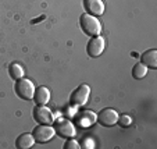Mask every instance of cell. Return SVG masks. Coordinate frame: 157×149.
<instances>
[{"mask_svg":"<svg viewBox=\"0 0 157 149\" xmlns=\"http://www.w3.org/2000/svg\"><path fill=\"white\" fill-rule=\"evenodd\" d=\"M79 24L82 31L89 36H98L101 33V22L95 15L89 14V13H83L81 15Z\"/></svg>","mask_w":157,"mask_h":149,"instance_id":"cell-1","label":"cell"},{"mask_svg":"<svg viewBox=\"0 0 157 149\" xmlns=\"http://www.w3.org/2000/svg\"><path fill=\"white\" fill-rule=\"evenodd\" d=\"M32 135L35 138V142L44 143V142H48V141H50L56 135V130L50 124H39L33 128Z\"/></svg>","mask_w":157,"mask_h":149,"instance_id":"cell-2","label":"cell"},{"mask_svg":"<svg viewBox=\"0 0 157 149\" xmlns=\"http://www.w3.org/2000/svg\"><path fill=\"white\" fill-rule=\"evenodd\" d=\"M15 92L21 99L31 100V99H33L35 85H33L32 81L27 80V78H20V80H17V84H15Z\"/></svg>","mask_w":157,"mask_h":149,"instance_id":"cell-3","label":"cell"},{"mask_svg":"<svg viewBox=\"0 0 157 149\" xmlns=\"http://www.w3.org/2000/svg\"><path fill=\"white\" fill-rule=\"evenodd\" d=\"M89 95H90V88L86 84H82L77 89H74V92L71 93V98H70V103L74 106V108H81L88 102Z\"/></svg>","mask_w":157,"mask_h":149,"instance_id":"cell-4","label":"cell"},{"mask_svg":"<svg viewBox=\"0 0 157 149\" xmlns=\"http://www.w3.org/2000/svg\"><path fill=\"white\" fill-rule=\"evenodd\" d=\"M54 130L56 132L63 138H74L77 131H75V125L70 120L60 119L54 123Z\"/></svg>","mask_w":157,"mask_h":149,"instance_id":"cell-5","label":"cell"},{"mask_svg":"<svg viewBox=\"0 0 157 149\" xmlns=\"http://www.w3.org/2000/svg\"><path fill=\"white\" fill-rule=\"evenodd\" d=\"M33 119L39 124H54V116L50 109L46 108V104H38L33 109Z\"/></svg>","mask_w":157,"mask_h":149,"instance_id":"cell-6","label":"cell"},{"mask_svg":"<svg viewBox=\"0 0 157 149\" xmlns=\"http://www.w3.org/2000/svg\"><path fill=\"white\" fill-rule=\"evenodd\" d=\"M104 39L100 35L93 36L90 41L88 42V46H86V52L90 57H99L104 50Z\"/></svg>","mask_w":157,"mask_h":149,"instance_id":"cell-7","label":"cell"},{"mask_svg":"<svg viewBox=\"0 0 157 149\" xmlns=\"http://www.w3.org/2000/svg\"><path fill=\"white\" fill-rule=\"evenodd\" d=\"M98 120L100 121L101 125H106V127H113L114 124H117L118 121V113H117L114 109L107 108L99 113Z\"/></svg>","mask_w":157,"mask_h":149,"instance_id":"cell-8","label":"cell"},{"mask_svg":"<svg viewBox=\"0 0 157 149\" xmlns=\"http://www.w3.org/2000/svg\"><path fill=\"white\" fill-rule=\"evenodd\" d=\"M98 120V114L93 113L92 110H83L81 113L77 114V121L79 124V127L82 128H88L90 125H93Z\"/></svg>","mask_w":157,"mask_h":149,"instance_id":"cell-9","label":"cell"},{"mask_svg":"<svg viewBox=\"0 0 157 149\" xmlns=\"http://www.w3.org/2000/svg\"><path fill=\"white\" fill-rule=\"evenodd\" d=\"M85 9L92 15H101L104 13V3L101 0H85Z\"/></svg>","mask_w":157,"mask_h":149,"instance_id":"cell-10","label":"cell"},{"mask_svg":"<svg viewBox=\"0 0 157 149\" xmlns=\"http://www.w3.org/2000/svg\"><path fill=\"white\" fill-rule=\"evenodd\" d=\"M142 61L147 69H157V50L156 49H150V50L145 52V53L140 56Z\"/></svg>","mask_w":157,"mask_h":149,"instance_id":"cell-11","label":"cell"},{"mask_svg":"<svg viewBox=\"0 0 157 149\" xmlns=\"http://www.w3.org/2000/svg\"><path fill=\"white\" fill-rule=\"evenodd\" d=\"M33 99H35L36 104H46L50 100V91L46 87H39L35 89L33 93Z\"/></svg>","mask_w":157,"mask_h":149,"instance_id":"cell-12","label":"cell"},{"mask_svg":"<svg viewBox=\"0 0 157 149\" xmlns=\"http://www.w3.org/2000/svg\"><path fill=\"white\" fill-rule=\"evenodd\" d=\"M33 145H35V138L32 134H27V132L21 134L15 141V146L18 149H29Z\"/></svg>","mask_w":157,"mask_h":149,"instance_id":"cell-13","label":"cell"},{"mask_svg":"<svg viewBox=\"0 0 157 149\" xmlns=\"http://www.w3.org/2000/svg\"><path fill=\"white\" fill-rule=\"evenodd\" d=\"M9 73H10V75H11V78H14V80L24 78V75H25L24 67L21 66V64H18V63H13V64H10Z\"/></svg>","mask_w":157,"mask_h":149,"instance_id":"cell-14","label":"cell"},{"mask_svg":"<svg viewBox=\"0 0 157 149\" xmlns=\"http://www.w3.org/2000/svg\"><path fill=\"white\" fill-rule=\"evenodd\" d=\"M146 74H147V67H146L143 63H138V64H135V66H133V69H132L133 78L140 80V78L146 77Z\"/></svg>","mask_w":157,"mask_h":149,"instance_id":"cell-15","label":"cell"},{"mask_svg":"<svg viewBox=\"0 0 157 149\" xmlns=\"http://www.w3.org/2000/svg\"><path fill=\"white\" fill-rule=\"evenodd\" d=\"M118 123L121 127H129L132 124V119H131L128 114H122V116H118Z\"/></svg>","mask_w":157,"mask_h":149,"instance_id":"cell-16","label":"cell"},{"mask_svg":"<svg viewBox=\"0 0 157 149\" xmlns=\"http://www.w3.org/2000/svg\"><path fill=\"white\" fill-rule=\"evenodd\" d=\"M79 148H81L79 142H77V141L72 139V138H68V141H67L64 145V149H79Z\"/></svg>","mask_w":157,"mask_h":149,"instance_id":"cell-17","label":"cell"},{"mask_svg":"<svg viewBox=\"0 0 157 149\" xmlns=\"http://www.w3.org/2000/svg\"><path fill=\"white\" fill-rule=\"evenodd\" d=\"M82 146H83V148H86V149H93V148H95V143H93L92 139L85 138V139H83V142H82Z\"/></svg>","mask_w":157,"mask_h":149,"instance_id":"cell-18","label":"cell"}]
</instances>
